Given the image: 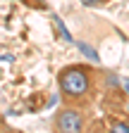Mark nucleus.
Masks as SVG:
<instances>
[{"label": "nucleus", "mask_w": 129, "mask_h": 133, "mask_svg": "<svg viewBox=\"0 0 129 133\" xmlns=\"http://www.w3.org/2000/svg\"><path fill=\"white\" fill-rule=\"evenodd\" d=\"M91 78L93 71L84 64H69L60 69L57 74V86L60 93L67 102H89V95H91Z\"/></svg>", "instance_id": "f257e3e1"}, {"label": "nucleus", "mask_w": 129, "mask_h": 133, "mask_svg": "<svg viewBox=\"0 0 129 133\" xmlns=\"http://www.w3.org/2000/svg\"><path fill=\"white\" fill-rule=\"evenodd\" d=\"M110 128L117 133H129V121H110Z\"/></svg>", "instance_id": "20e7f679"}, {"label": "nucleus", "mask_w": 129, "mask_h": 133, "mask_svg": "<svg viewBox=\"0 0 129 133\" xmlns=\"http://www.w3.org/2000/svg\"><path fill=\"white\" fill-rule=\"evenodd\" d=\"M84 124H86V121H84L81 112L74 109V107H64V109H60L57 116H55V131H60V133L84 131Z\"/></svg>", "instance_id": "f03ea898"}, {"label": "nucleus", "mask_w": 129, "mask_h": 133, "mask_svg": "<svg viewBox=\"0 0 129 133\" xmlns=\"http://www.w3.org/2000/svg\"><path fill=\"white\" fill-rule=\"evenodd\" d=\"M81 3L86 5V7H98V5H103L105 0H81Z\"/></svg>", "instance_id": "423d86ee"}, {"label": "nucleus", "mask_w": 129, "mask_h": 133, "mask_svg": "<svg viewBox=\"0 0 129 133\" xmlns=\"http://www.w3.org/2000/svg\"><path fill=\"white\" fill-rule=\"evenodd\" d=\"M0 78H3V76H0Z\"/></svg>", "instance_id": "6e6552de"}, {"label": "nucleus", "mask_w": 129, "mask_h": 133, "mask_svg": "<svg viewBox=\"0 0 129 133\" xmlns=\"http://www.w3.org/2000/svg\"><path fill=\"white\" fill-rule=\"evenodd\" d=\"M124 88H127V93H129V81H124Z\"/></svg>", "instance_id": "0eeeda50"}, {"label": "nucleus", "mask_w": 129, "mask_h": 133, "mask_svg": "<svg viewBox=\"0 0 129 133\" xmlns=\"http://www.w3.org/2000/svg\"><path fill=\"white\" fill-rule=\"evenodd\" d=\"M53 22L57 24V29H60V33H62V38H64V41H69V43H72V33L67 31V26H64V24H62V19H60V17H55V14H53Z\"/></svg>", "instance_id": "7ed1b4c3"}, {"label": "nucleus", "mask_w": 129, "mask_h": 133, "mask_svg": "<svg viewBox=\"0 0 129 133\" xmlns=\"http://www.w3.org/2000/svg\"><path fill=\"white\" fill-rule=\"evenodd\" d=\"M79 48H81L84 52H86V55L93 59V62H98V55H96V50H91V48H89V45H84V43H79Z\"/></svg>", "instance_id": "39448f33"}]
</instances>
